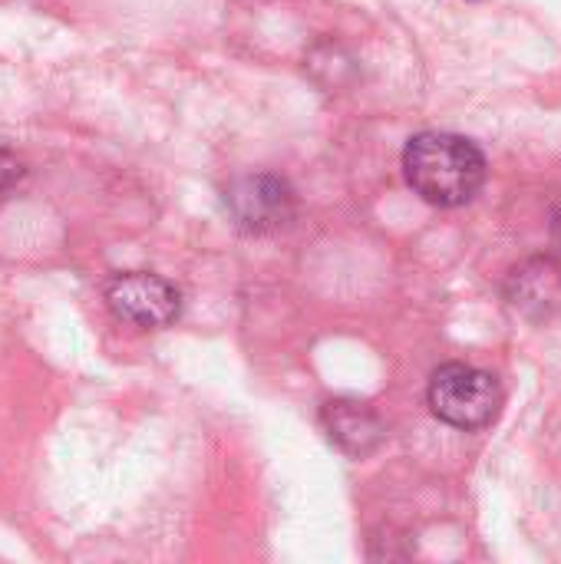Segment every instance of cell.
Instances as JSON below:
<instances>
[{"label": "cell", "instance_id": "cell-3", "mask_svg": "<svg viewBox=\"0 0 561 564\" xmlns=\"http://www.w3.org/2000/svg\"><path fill=\"white\" fill-rule=\"evenodd\" d=\"M106 304L119 321L152 330V327H165L179 317L182 294L172 281H165L159 274L132 271V274H119L106 288Z\"/></svg>", "mask_w": 561, "mask_h": 564}, {"label": "cell", "instance_id": "cell-2", "mask_svg": "<svg viewBox=\"0 0 561 564\" xmlns=\"http://www.w3.org/2000/svg\"><path fill=\"white\" fill-rule=\"evenodd\" d=\"M430 406L443 423L456 430H483L499 416L503 390L486 370L446 364L430 380Z\"/></svg>", "mask_w": 561, "mask_h": 564}, {"label": "cell", "instance_id": "cell-5", "mask_svg": "<svg viewBox=\"0 0 561 564\" xmlns=\"http://www.w3.org/2000/svg\"><path fill=\"white\" fill-rule=\"evenodd\" d=\"M231 202H235L238 221L248 225V228H255V231L281 228V225L291 218V205H294L288 185L278 182V178H268V175L248 178V182L231 195Z\"/></svg>", "mask_w": 561, "mask_h": 564}, {"label": "cell", "instance_id": "cell-1", "mask_svg": "<svg viewBox=\"0 0 561 564\" xmlns=\"http://www.w3.org/2000/svg\"><path fill=\"white\" fill-rule=\"evenodd\" d=\"M403 172L410 188L440 208H456L476 198L486 182L483 152L456 132H420L407 142Z\"/></svg>", "mask_w": 561, "mask_h": 564}, {"label": "cell", "instance_id": "cell-6", "mask_svg": "<svg viewBox=\"0 0 561 564\" xmlns=\"http://www.w3.org/2000/svg\"><path fill=\"white\" fill-rule=\"evenodd\" d=\"M324 420L331 440H337L347 453H367L370 443L380 436V423L374 413L364 410V403H327Z\"/></svg>", "mask_w": 561, "mask_h": 564}, {"label": "cell", "instance_id": "cell-4", "mask_svg": "<svg viewBox=\"0 0 561 564\" xmlns=\"http://www.w3.org/2000/svg\"><path fill=\"white\" fill-rule=\"evenodd\" d=\"M509 307L536 324L561 321V264L552 258H532L509 274Z\"/></svg>", "mask_w": 561, "mask_h": 564}]
</instances>
